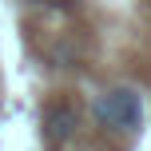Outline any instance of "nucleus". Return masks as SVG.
<instances>
[{
  "mask_svg": "<svg viewBox=\"0 0 151 151\" xmlns=\"http://www.w3.org/2000/svg\"><path fill=\"white\" fill-rule=\"evenodd\" d=\"M96 119L115 131H139L143 127V104L131 88H111L96 99Z\"/></svg>",
  "mask_w": 151,
  "mask_h": 151,
  "instance_id": "obj_1",
  "label": "nucleus"
},
{
  "mask_svg": "<svg viewBox=\"0 0 151 151\" xmlns=\"http://www.w3.org/2000/svg\"><path fill=\"white\" fill-rule=\"evenodd\" d=\"M76 127H80L76 107L56 104V107H48V111H44V135H48V143H68V139L76 135Z\"/></svg>",
  "mask_w": 151,
  "mask_h": 151,
  "instance_id": "obj_2",
  "label": "nucleus"
},
{
  "mask_svg": "<svg viewBox=\"0 0 151 151\" xmlns=\"http://www.w3.org/2000/svg\"><path fill=\"white\" fill-rule=\"evenodd\" d=\"M24 4H44V0H24Z\"/></svg>",
  "mask_w": 151,
  "mask_h": 151,
  "instance_id": "obj_3",
  "label": "nucleus"
}]
</instances>
